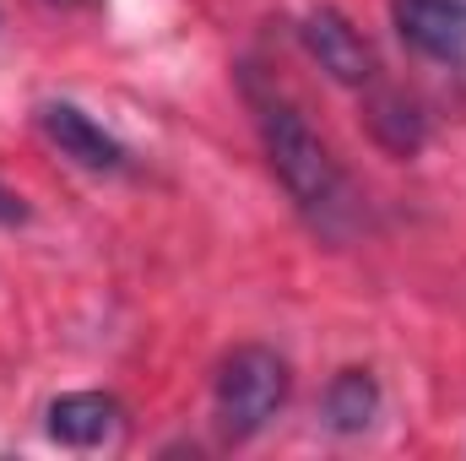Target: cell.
<instances>
[{"label": "cell", "mask_w": 466, "mask_h": 461, "mask_svg": "<svg viewBox=\"0 0 466 461\" xmlns=\"http://www.w3.org/2000/svg\"><path fill=\"white\" fill-rule=\"evenodd\" d=\"M49 5H76V0H49Z\"/></svg>", "instance_id": "obj_10"}, {"label": "cell", "mask_w": 466, "mask_h": 461, "mask_svg": "<svg viewBox=\"0 0 466 461\" xmlns=\"http://www.w3.org/2000/svg\"><path fill=\"white\" fill-rule=\"evenodd\" d=\"M299 38H304V49L320 60V71L331 77V82H342V87H369L374 82V49H369V38L352 27L342 11H331V5H320V11H309L304 16V27H299Z\"/></svg>", "instance_id": "obj_3"}, {"label": "cell", "mask_w": 466, "mask_h": 461, "mask_svg": "<svg viewBox=\"0 0 466 461\" xmlns=\"http://www.w3.org/2000/svg\"><path fill=\"white\" fill-rule=\"evenodd\" d=\"M244 93H249V109H255V125H260L266 158H271L277 179L288 185V196L315 223H331L348 207V179H342L337 158L326 152V141L309 130V119L299 115L277 87H266L260 77H244Z\"/></svg>", "instance_id": "obj_1"}, {"label": "cell", "mask_w": 466, "mask_h": 461, "mask_svg": "<svg viewBox=\"0 0 466 461\" xmlns=\"http://www.w3.org/2000/svg\"><path fill=\"white\" fill-rule=\"evenodd\" d=\"M218 424L233 440L260 435L288 402V364L271 347H233L218 369Z\"/></svg>", "instance_id": "obj_2"}, {"label": "cell", "mask_w": 466, "mask_h": 461, "mask_svg": "<svg viewBox=\"0 0 466 461\" xmlns=\"http://www.w3.org/2000/svg\"><path fill=\"white\" fill-rule=\"evenodd\" d=\"M390 22L407 49L461 66L466 60V0H396Z\"/></svg>", "instance_id": "obj_4"}, {"label": "cell", "mask_w": 466, "mask_h": 461, "mask_svg": "<svg viewBox=\"0 0 466 461\" xmlns=\"http://www.w3.org/2000/svg\"><path fill=\"white\" fill-rule=\"evenodd\" d=\"M380 413V385L369 369H342L331 385H326V424L337 435H363Z\"/></svg>", "instance_id": "obj_7"}, {"label": "cell", "mask_w": 466, "mask_h": 461, "mask_svg": "<svg viewBox=\"0 0 466 461\" xmlns=\"http://www.w3.org/2000/svg\"><path fill=\"white\" fill-rule=\"evenodd\" d=\"M38 125H44V136L71 158V163H82V169H125V147H119L115 136L98 125V119H87L76 104H44L38 109Z\"/></svg>", "instance_id": "obj_5"}, {"label": "cell", "mask_w": 466, "mask_h": 461, "mask_svg": "<svg viewBox=\"0 0 466 461\" xmlns=\"http://www.w3.org/2000/svg\"><path fill=\"white\" fill-rule=\"evenodd\" d=\"M119 429V402L104 391H71L49 407V435L71 451H87V446H104Z\"/></svg>", "instance_id": "obj_6"}, {"label": "cell", "mask_w": 466, "mask_h": 461, "mask_svg": "<svg viewBox=\"0 0 466 461\" xmlns=\"http://www.w3.org/2000/svg\"><path fill=\"white\" fill-rule=\"evenodd\" d=\"M369 130L390 147V152H418L423 147V115L401 98V93H380L374 104H369Z\"/></svg>", "instance_id": "obj_8"}, {"label": "cell", "mask_w": 466, "mask_h": 461, "mask_svg": "<svg viewBox=\"0 0 466 461\" xmlns=\"http://www.w3.org/2000/svg\"><path fill=\"white\" fill-rule=\"evenodd\" d=\"M0 218H5V223H16V218H22V201H16L11 190H0Z\"/></svg>", "instance_id": "obj_9"}]
</instances>
